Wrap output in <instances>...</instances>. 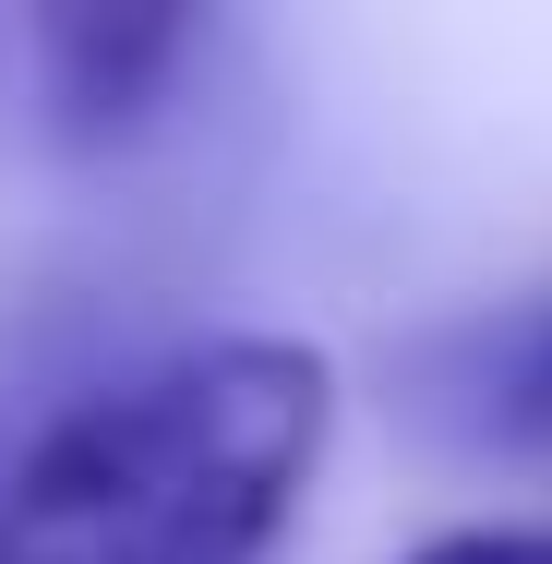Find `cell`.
Here are the masks:
<instances>
[{"mask_svg":"<svg viewBox=\"0 0 552 564\" xmlns=\"http://www.w3.org/2000/svg\"><path fill=\"white\" fill-rule=\"evenodd\" d=\"M336 384L289 337H205L85 384L12 445V564H264Z\"/></svg>","mask_w":552,"mask_h":564,"instance_id":"obj_1","label":"cell"},{"mask_svg":"<svg viewBox=\"0 0 552 564\" xmlns=\"http://www.w3.org/2000/svg\"><path fill=\"white\" fill-rule=\"evenodd\" d=\"M24 48H36V109H48V132L73 156H120L156 120H181L193 61L217 48V24L205 12H36Z\"/></svg>","mask_w":552,"mask_h":564,"instance_id":"obj_2","label":"cell"},{"mask_svg":"<svg viewBox=\"0 0 552 564\" xmlns=\"http://www.w3.org/2000/svg\"><path fill=\"white\" fill-rule=\"evenodd\" d=\"M409 409L456 433V445H505V456H552V289L468 313L409 360Z\"/></svg>","mask_w":552,"mask_h":564,"instance_id":"obj_3","label":"cell"},{"mask_svg":"<svg viewBox=\"0 0 552 564\" xmlns=\"http://www.w3.org/2000/svg\"><path fill=\"white\" fill-rule=\"evenodd\" d=\"M409 564H552V529H529V517H505V529H444V541H421Z\"/></svg>","mask_w":552,"mask_h":564,"instance_id":"obj_4","label":"cell"},{"mask_svg":"<svg viewBox=\"0 0 552 564\" xmlns=\"http://www.w3.org/2000/svg\"><path fill=\"white\" fill-rule=\"evenodd\" d=\"M0 564H12V456H0Z\"/></svg>","mask_w":552,"mask_h":564,"instance_id":"obj_5","label":"cell"}]
</instances>
